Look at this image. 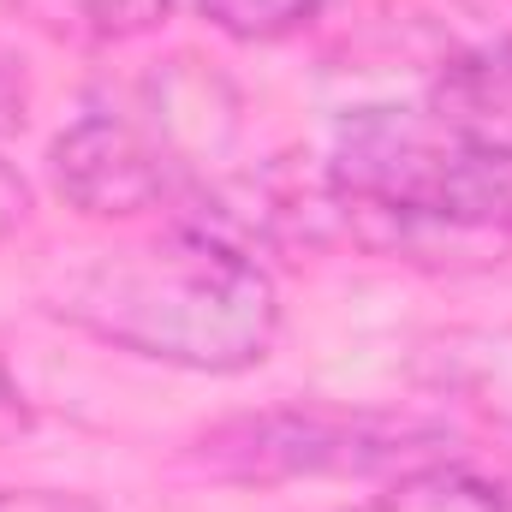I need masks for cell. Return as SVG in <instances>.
Returning <instances> with one entry per match:
<instances>
[{"instance_id": "277c9868", "label": "cell", "mask_w": 512, "mask_h": 512, "mask_svg": "<svg viewBox=\"0 0 512 512\" xmlns=\"http://www.w3.org/2000/svg\"><path fill=\"white\" fill-rule=\"evenodd\" d=\"M429 108H435V120H447L477 149L512 161V36L453 54L435 72Z\"/></svg>"}, {"instance_id": "3957f363", "label": "cell", "mask_w": 512, "mask_h": 512, "mask_svg": "<svg viewBox=\"0 0 512 512\" xmlns=\"http://www.w3.org/2000/svg\"><path fill=\"white\" fill-rule=\"evenodd\" d=\"M185 161L161 131L137 126L131 114H84L54 137V185L72 209L126 221L179 191Z\"/></svg>"}, {"instance_id": "7a4b0ae2", "label": "cell", "mask_w": 512, "mask_h": 512, "mask_svg": "<svg viewBox=\"0 0 512 512\" xmlns=\"http://www.w3.org/2000/svg\"><path fill=\"white\" fill-rule=\"evenodd\" d=\"M447 429L411 417H370V411H262L215 429L203 459L245 483L280 477H423L447 459Z\"/></svg>"}, {"instance_id": "ba28073f", "label": "cell", "mask_w": 512, "mask_h": 512, "mask_svg": "<svg viewBox=\"0 0 512 512\" xmlns=\"http://www.w3.org/2000/svg\"><path fill=\"white\" fill-rule=\"evenodd\" d=\"M24 215H30V185H24V179L0 161V239H6Z\"/></svg>"}, {"instance_id": "8992f818", "label": "cell", "mask_w": 512, "mask_h": 512, "mask_svg": "<svg viewBox=\"0 0 512 512\" xmlns=\"http://www.w3.org/2000/svg\"><path fill=\"white\" fill-rule=\"evenodd\" d=\"M203 18L239 42H274V36H292L298 24H310L328 0H197Z\"/></svg>"}, {"instance_id": "5b68a950", "label": "cell", "mask_w": 512, "mask_h": 512, "mask_svg": "<svg viewBox=\"0 0 512 512\" xmlns=\"http://www.w3.org/2000/svg\"><path fill=\"white\" fill-rule=\"evenodd\" d=\"M54 30H72V36H96V42H126L143 36L167 18L173 0H30Z\"/></svg>"}, {"instance_id": "52a82bcc", "label": "cell", "mask_w": 512, "mask_h": 512, "mask_svg": "<svg viewBox=\"0 0 512 512\" xmlns=\"http://www.w3.org/2000/svg\"><path fill=\"white\" fill-rule=\"evenodd\" d=\"M0 512H102L84 495H60V489H0Z\"/></svg>"}, {"instance_id": "6da1fadb", "label": "cell", "mask_w": 512, "mask_h": 512, "mask_svg": "<svg viewBox=\"0 0 512 512\" xmlns=\"http://www.w3.org/2000/svg\"><path fill=\"white\" fill-rule=\"evenodd\" d=\"M54 316L102 346L197 376H239L268 358L280 298L268 268L215 227H167L90 251L54 286Z\"/></svg>"}, {"instance_id": "9c48e42d", "label": "cell", "mask_w": 512, "mask_h": 512, "mask_svg": "<svg viewBox=\"0 0 512 512\" xmlns=\"http://www.w3.org/2000/svg\"><path fill=\"white\" fill-rule=\"evenodd\" d=\"M24 126V78L12 72V60H0V137Z\"/></svg>"}]
</instances>
